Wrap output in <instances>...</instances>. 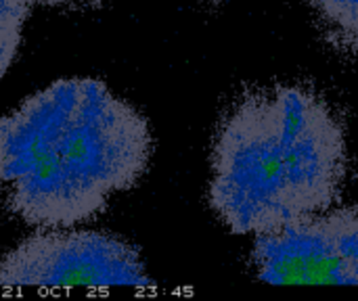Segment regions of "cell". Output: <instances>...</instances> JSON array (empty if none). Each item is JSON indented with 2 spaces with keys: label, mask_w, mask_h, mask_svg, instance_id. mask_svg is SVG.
<instances>
[{
  "label": "cell",
  "mask_w": 358,
  "mask_h": 301,
  "mask_svg": "<svg viewBox=\"0 0 358 301\" xmlns=\"http://www.w3.org/2000/svg\"><path fill=\"white\" fill-rule=\"evenodd\" d=\"M8 207L25 224L69 228L107 207L145 174L147 117L96 78H65L0 119Z\"/></svg>",
  "instance_id": "cell-1"
},
{
  "label": "cell",
  "mask_w": 358,
  "mask_h": 301,
  "mask_svg": "<svg viewBox=\"0 0 358 301\" xmlns=\"http://www.w3.org/2000/svg\"><path fill=\"white\" fill-rule=\"evenodd\" d=\"M208 201L233 235H264L327 212L348 176L346 128L308 86L243 94L220 119Z\"/></svg>",
  "instance_id": "cell-2"
},
{
  "label": "cell",
  "mask_w": 358,
  "mask_h": 301,
  "mask_svg": "<svg viewBox=\"0 0 358 301\" xmlns=\"http://www.w3.org/2000/svg\"><path fill=\"white\" fill-rule=\"evenodd\" d=\"M138 251L101 230L38 233L0 258V287H149Z\"/></svg>",
  "instance_id": "cell-3"
},
{
  "label": "cell",
  "mask_w": 358,
  "mask_h": 301,
  "mask_svg": "<svg viewBox=\"0 0 358 301\" xmlns=\"http://www.w3.org/2000/svg\"><path fill=\"white\" fill-rule=\"evenodd\" d=\"M252 262L273 285H358V203L256 235Z\"/></svg>",
  "instance_id": "cell-4"
},
{
  "label": "cell",
  "mask_w": 358,
  "mask_h": 301,
  "mask_svg": "<svg viewBox=\"0 0 358 301\" xmlns=\"http://www.w3.org/2000/svg\"><path fill=\"white\" fill-rule=\"evenodd\" d=\"M327 36L358 50V0H310Z\"/></svg>",
  "instance_id": "cell-5"
},
{
  "label": "cell",
  "mask_w": 358,
  "mask_h": 301,
  "mask_svg": "<svg viewBox=\"0 0 358 301\" xmlns=\"http://www.w3.org/2000/svg\"><path fill=\"white\" fill-rule=\"evenodd\" d=\"M29 6L27 0H0V82L19 52Z\"/></svg>",
  "instance_id": "cell-6"
},
{
  "label": "cell",
  "mask_w": 358,
  "mask_h": 301,
  "mask_svg": "<svg viewBox=\"0 0 358 301\" xmlns=\"http://www.w3.org/2000/svg\"><path fill=\"white\" fill-rule=\"evenodd\" d=\"M29 4H50V6H57V4H65V2H71V0H27Z\"/></svg>",
  "instance_id": "cell-7"
},
{
  "label": "cell",
  "mask_w": 358,
  "mask_h": 301,
  "mask_svg": "<svg viewBox=\"0 0 358 301\" xmlns=\"http://www.w3.org/2000/svg\"><path fill=\"white\" fill-rule=\"evenodd\" d=\"M2 163H4V151H2V130H0V189L4 184V180H2Z\"/></svg>",
  "instance_id": "cell-8"
},
{
  "label": "cell",
  "mask_w": 358,
  "mask_h": 301,
  "mask_svg": "<svg viewBox=\"0 0 358 301\" xmlns=\"http://www.w3.org/2000/svg\"><path fill=\"white\" fill-rule=\"evenodd\" d=\"M88 2H90L92 6H101V2H103V0H88Z\"/></svg>",
  "instance_id": "cell-9"
},
{
  "label": "cell",
  "mask_w": 358,
  "mask_h": 301,
  "mask_svg": "<svg viewBox=\"0 0 358 301\" xmlns=\"http://www.w3.org/2000/svg\"><path fill=\"white\" fill-rule=\"evenodd\" d=\"M212 2H222V0H212Z\"/></svg>",
  "instance_id": "cell-10"
}]
</instances>
